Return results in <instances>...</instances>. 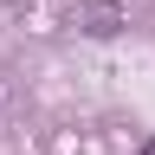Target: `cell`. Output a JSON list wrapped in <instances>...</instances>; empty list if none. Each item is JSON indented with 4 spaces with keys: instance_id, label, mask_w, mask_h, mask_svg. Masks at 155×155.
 Wrapping results in <instances>:
<instances>
[{
    "instance_id": "6da1fadb",
    "label": "cell",
    "mask_w": 155,
    "mask_h": 155,
    "mask_svg": "<svg viewBox=\"0 0 155 155\" xmlns=\"http://www.w3.org/2000/svg\"><path fill=\"white\" fill-rule=\"evenodd\" d=\"M78 26H84L91 39H110V32H123V7H116V0H78Z\"/></svg>"
},
{
    "instance_id": "7a4b0ae2",
    "label": "cell",
    "mask_w": 155,
    "mask_h": 155,
    "mask_svg": "<svg viewBox=\"0 0 155 155\" xmlns=\"http://www.w3.org/2000/svg\"><path fill=\"white\" fill-rule=\"evenodd\" d=\"M142 155H155V136H149V142H142Z\"/></svg>"
}]
</instances>
